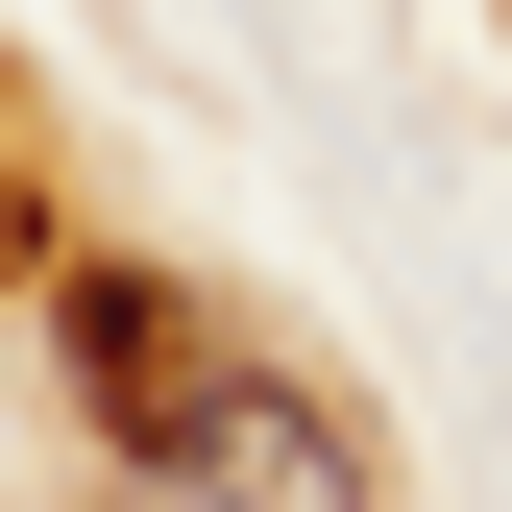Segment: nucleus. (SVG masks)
Returning <instances> with one entry per match:
<instances>
[{
	"mask_svg": "<svg viewBox=\"0 0 512 512\" xmlns=\"http://www.w3.org/2000/svg\"><path fill=\"white\" fill-rule=\"evenodd\" d=\"M122 464H147V512H366L342 415L269 391V366H196V391H171V439H122Z\"/></svg>",
	"mask_w": 512,
	"mask_h": 512,
	"instance_id": "obj_1",
	"label": "nucleus"
},
{
	"mask_svg": "<svg viewBox=\"0 0 512 512\" xmlns=\"http://www.w3.org/2000/svg\"><path fill=\"white\" fill-rule=\"evenodd\" d=\"M49 366H74V415L98 439H171V391H196V293H171V269H49Z\"/></svg>",
	"mask_w": 512,
	"mask_h": 512,
	"instance_id": "obj_2",
	"label": "nucleus"
},
{
	"mask_svg": "<svg viewBox=\"0 0 512 512\" xmlns=\"http://www.w3.org/2000/svg\"><path fill=\"white\" fill-rule=\"evenodd\" d=\"M0 269H49V220H25V196H0Z\"/></svg>",
	"mask_w": 512,
	"mask_h": 512,
	"instance_id": "obj_3",
	"label": "nucleus"
}]
</instances>
